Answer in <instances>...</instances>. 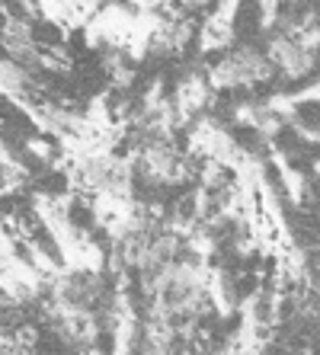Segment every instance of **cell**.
Returning <instances> with one entry per match:
<instances>
[{
    "mask_svg": "<svg viewBox=\"0 0 320 355\" xmlns=\"http://www.w3.org/2000/svg\"><path fill=\"white\" fill-rule=\"evenodd\" d=\"M263 55H266V61H269L276 71H282V77H288V80H298V77L311 74L314 64H317L314 55H308L298 42L285 39V35H279V33L269 35Z\"/></svg>",
    "mask_w": 320,
    "mask_h": 355,
    "instance_id": "cell-1",
    "label": "cell"
},
{
    "mask_svg": "<svg viewBox=\"0 0 320 355\" xmlns=\"http://www.w3.org/2000/svg\"><path fill=\"white\" fill-rule=\"evenodd\" d=\"M256 13H260V29H263V33H272V29H279L282 3H256Z\"/></svg>",
    "mask_w": 320,
    "mask_h": 355,
    "instance_id": "cell-2",
    "label": "cell"
},
{
    "mask_svg": "<svg viewBox=\"0 0 320 355\" xmlns=\"http://www.w3.org/2000/svg\"><path fill=\"white\" fill-rule=\"evenodd\" d=\"M292 103H295V109H301V106H320V80L301 87L298 93H292Z\"/></svg>",
    "mask_w": 320,
    "mask_h": 355,
    "instance_id": "cell-3",
    "label": "cell"
},
{
    "mask_svg": "<svg viewBox=\"0 0 320 355\" xmlns=\"http://www.w3.org/2000/svg\"><path fill=\"white\" fill-rule=\"evenodd\" d=\"M317 272H320V247H317Z\"/></svg>",
    "mask_w": 320,
    "mask_h": 355,
    "instance_id": "cell-4",
    "label": "cell"
}]
</instances>
